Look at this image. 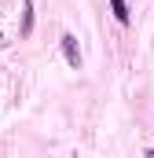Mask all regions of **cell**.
Listing matches in <instances>:
<instances>
[{"mask_svg":"<svg viewBox=\"0 0 154 158\" xmlns=\"http://www.w3.org/2000/svg\"><path fill=\"white\" fill-rule=\"evenodd\" d=\"M110 7H114L117 22H128V7H125V0H110Z\"/></svg>","mask_w":154,"mask_h":158,"instance_id":"cell-3","label":"cell"},{"mask_svg":"<svg viewBox=\"0 0 154 158\" xmlns=\"http://www.w3.org/2000/svg\"><path fill=\"white\" fill-rule=\"evenodd\" d=\"M33 30V4L26 0V11H22V33H30Z\"/></svg>","mask_w":154,"mask_h":158,"instance_id":"cell-2","label":"cell"},{"mask_svg":"<svg viewBox=\"0 0 154 158\" xmlns=\"http://www.w3.org/2000/svg\"><path fill=\"white\" fill-rule=\"evenodd\" d=\"M63 55H66V63H70L74 70H81V52H77V40L70 37V33H63Z\"/></svg>","mask_w":154,"mask_h":158,"instance_id":"cell-1","label":"cell"}]
</instances>
